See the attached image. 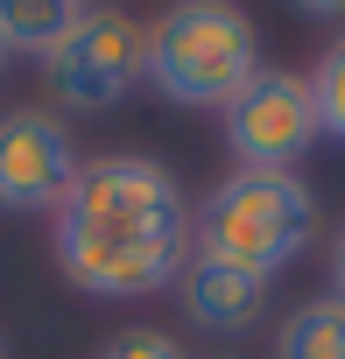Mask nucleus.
<instances>
[{
	"label": "nucleus",
	"mask_w": 345,
	"mask_h": 359,
	"mask_svg": "<svg viewBox=\"0 0 345 359\" xmlns=\"http://www.w3.org/2000/svg\"><path fill=\"white\" fill-rule=\"evenodd\" d=\"M317 141H324V127H317V106H310V78H296V71L261 64L226 106V148L254 176H289Z\"/></svg>",
	"instance_id": "nucleus-4"
},
{
	"label": "nucleus",
	"mask_w": 345,
	"mask_h": 359,
	"mask_svg": "<svg viewBox=\"0 0 345 359\" xmlns=\"http://www.w3.org/2000/svg\"><path fill=\"white\" fill-rule=\"evenodd\" d=\"M71 127L50 113H8L0 120V212H57L78 184Z\"/></svg>",
	"instance_id": "nucleus-6"
},
{
	"label": "nucleus",
	"mask_w": 345,
	"mask_h": 359,
	"mask_svg": "<svg viewBox=\"0 0 345 359\" xmlns=\"http://www.w3.org/2000/svg\"><path fill=\"white\" fill-rule=\"evenodd\" d=\"M78 8H85V15H92V8H106V0H78Z\"/></svg>",
	"instance_id": "nucleus-14"
},
{
	"label": "nucleus",
	"mask_w": 345,
	"mask_h": 359,
	"mask_svg": "<svg viewBox=\"0 0 345 359\" xmlns=\"http://www.w3.org/2000/svg\"><path fill=\"white\" fill-rule=\"evenodd\" d=\"M0 359H8V345H0Z\"/></svg>",
	"instance_id": "nucleus-16"
},
{
	"label": "nucleus",
	"mask_w": 345,
	"mask_h": 359,
	"mask_svg": "<svg viewBox=\"0 0 345 359\" xmlns=\"http://www.w3.org/2000/svg\"><path fill=\"white\" fill-rule=\"evenodd\" d=\"M191 261V212L177 176L148 155H99L57 205V268L106 303L155 296Z\"/></svg>",
	"instance_id": "nucleus-1"
},
{
	"label": "nucleus",
	"mask_w": 345,
	"mask_h": 359,
	"mask_svg": "<svg viewBox=\"0 0 345 359\" xmlns=\"http://www.w3.org/2000/svg\"><path fill=\"white\" fill-rule=\"evenodd\" d=\"M141 43H148V29H134L113 8H92L43 57V71H50V85H57V99L71 113H106L141 85Z\"/></svg>",
	"instance_id": "nucleus-5"
},
{
	"label": "nucleus",
	"mask_w": 345,
	"mask_h": 359,
	"mask_svg": "<svg viewBox=\"0 0 345 359\" xmlns=\"http://www.w3.org/2000/svg\"><path fill=\"white\" fill-rule=\"evenodd\" d=\"M317 233V205L296 176H226V184L198 205L191 219V254L198 261H219V268H240L254 282L282 275Z\"/></svg>",
	"instance_id": "nucleus-3"
},
{
	"label": "nucleus",
	"mask_w": 345,
	"mask_h": 359,
	"mask_svg": "<svg viewBox=\"0 0 345 359\" xmlns=\"http://www.w3.org/2000/svg\"><path fill=\"white\" fill-rule=\"evenodd\" d=\"M331 289H338V303H345V226H338V240H331Z\"/></svg>",
	"instance_id": "nucleus-13"
},
{
	"label": "nucleus",
	"mask_w": 345,
	"mask_h": 359,
	"mask_svg": "<svg viewBox=\"0 0 345 359\" xmlns=\"http://www.w3.org/2000/svg\"><path fill=\"white\" fill-rule=\"evenodd\" d=\"M310 106H317V127L345 141V36H331L324 57L310 64Z\"/></svg>",
	"instance_id": "nucleus-10"
},
{
	"label": "nucleus",
	"mask_w": 345,
	"mask_h": 359,
	"mask_svg": "<svg viewBox=\"0 0 345 359\" xmlns=\"http://www.w3.org/2000/svg\"><path fill=\"white\" fill-rule=\"evenodd\" d=\"M296 15H310V22H331V15H345V0H289Z\"/></svg>",
	"instance_id": "nucleus-12"
},
{
	"label": "nucleus",
	"mask_w": 345,
	"mask_h": 359,
	"mask_svg": "<svg viewBox=\"0 0 345 359\" xmlns=\"http://www.w3.org/2000/svg\"><path fill=\"white\" fill-rule=\"evenodd\" d=\"M261 71V36L233 0H169L141 43V78L177 106H233Z\"/></svg>",
	"instance_id": "nucleus-2"
},
{
	"label": "nucleus",
	"mask_w": 345,
	"mask_h": 359,
	"mask_svg": "<svg viewBox=\"0 0 345 359\" xmlns=\"http://www.w3.org/2000/svg\"><path fill=\"white\" fill-rule=\"evenodd\" d=\"M78 15H85L78 0H0V43H8V50H36V57H50V50L71 36Z\"/></svg>",
	"instance_id": "nucleus-8"
},
{
	"label": "nucleus",
	"mask_w": 345,
	"mask_h": 359,
	"mask_svg": "<svg viewBox=\"0 0 345 359\" xmlns=\"http://www.w3.org/2000/svg\"><path fill=\"white\" fill-rule=\"evenodd\" d=\"M99 359H191L169 331H155V324H134V331H120V338H106V352Z\"/></svg>",
	"instance_id": "nucleus-11"
},
{
	"label": "nucleus",
	"mask_w": 345,
	"mask_h": 359,
	"mask_svg": "<svg viewBox=\"0 0 345 359\" xmlns=\"http://www.w3.org/2000/svg\"><path fill=\"white\" fill-rule=\"evenodd\" d=\"M8 57H15V50H8V43H0V71H8Z\"/></svg>",
	"instance_id": "nucleus-15"
},
{
	"label": "nucleus",
	"mask_w": 345,
	"mask_h": 359,
	"mask_svg": "<svg viewBox=\"0 0 345 359\" xmlns=\"http://www.w3.org/2000/svg\"><path fill=\"white\" fill-rule=\"evenodd\" d=\"M282 359H345V303L338 296L303 303L282 324Z\"/></svg>",
	"instance_id": "nucleus-9"
},
{
	"label": "nucleus",
	"mask_w": 345,
	"mask_h": 359,
	"mask_svg": "<svg viewBox=\"0 0 345 359\" xmlns=\"http://www.w3.org/2000/svg\"><path fill=\"white\" fill-rule=\"evenodd\" d=\"M261 303H268V282H254L240 268H219V261H198V254L184 261V310H191V324L240 331V324L261 317Z\"/></svg>",
	"instance_id": "nucleus-7"
}]
</instances>
